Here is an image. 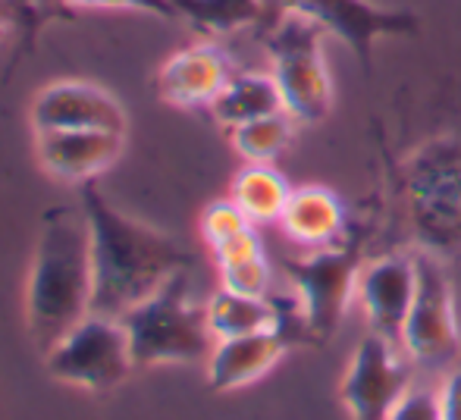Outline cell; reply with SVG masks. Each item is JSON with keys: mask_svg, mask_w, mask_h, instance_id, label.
<instances>
[{"mask_svg": "<svg viewBox=\"0 0 461 420\" xmlns=\"http://www.w3.org/2000/svg\"><path fill=\"white\" fill-rule=\"evenodd\" d=\"M230 79V57L204 41L183 48L160 67L158 92L173 107H211Z\"/></svg>", "mask_w": 461, "mask_h": 420, "instance_id": "obj_13", "label": "cell"}, {"mask_svg": "<svg viewBox=\"0 0 461 420\" xmlns=\"http://www.w3.org/2000/svg\"><path fill=\"white\" fill-rule=\"evenodd\" d=\"M289 195L292 185L270 164H249L232 179V201L242 208V213L255 226L279 223Z\"/></svg>", "mask_w": 461, "mask_h": 420, "instance_id": "obj_18", "label": "cell"}, {"mask_svg": "<svg viewBox=\"0 0 461 420\" xmlns=\"http://www.w3.org/2000/svg\"><path fill=\"white\" fill-rule=\"evenodd\" d=\"M289 282L295 289L298 320L314 339H330L342 326L358 289L361 264L352 251L321 248L289 264Z\"/></svg>", "mask_w": 461, "mask_h": 420, "instance_id": "obj_8", "label": "cell"}, {"mask_svg": "<svg viewBox=\"0 0 461 420\" xmlns=\"http://www.w3.org/2000/svg\"><path fill=\"white\" fill-rule=\"evenodd\" d=\"M207 311V326H211L213 339H236V335H251L264 333V329L283 326V314H279L276 301L270 299H255V295H239L230 289H220L211 295V301L204 305ZM289 333V329H285Z\"/></svg>", "mask_w": 461, "mask_h": 420, "instance_id": "obj_16", "label": "cell"}, {"mask_svg": "<svg viewBox=\"0 0 461 420\" xmlns=\"http://www.w3.org/2000/svg\"><path fill=\"white\" fill-rule=\"evenodd\" d=\"M69 4L97 6V10H141V13H154L160 19L176 16L170 0H69Z\"/></svg>", "mask_w": 461, "mask_h": 420, "instance_id": "obj_25", "label": "cell"}, {"mask_svg": "<svg viewBox=\"0 0 461 420\" xmlns=\"http://www.w3.org/2000/svg\"><path fill=\"white\" fill-rule=\"evenodd\" d=\"M50 377L82 386L88 392H110L135 371L129 333L122 320L88 314L76 329H69L48 354Z\"/></svg>", "mask_w": 461, "mask_h": 420, "instance_id": "obj_6", "label": "cell"}, {"mask_svg": "<svg viewBox=\"0 0 461 420\" xmlns=\"http://www.w3.org/2000/svg\"><path fill=\"white\" fill-rule=\"evenodd\" d=\"M295 139V120L285 110L232 129V147L249 164H274Z\"/></svg>", "mask_w": 461, "mask_h": 420, "instance_id": "obj_20", "label": "cell"}, {"mask_svg": "<svg viewBox=\"0 0 461 420\" xmlns=\"http://www.w3.org/2000/svg\"><path fill=\"white\" fill-rule=\"evenodd\" d=\"M220 280H223V289H230V292L270 299L274 270H270L267 255H255V257H245V261L223 264V267H220Z\"/></svg>", "mask_w": 461, "mask_h": 420, "instance_id": "obj_21", "label": "cell"}, {"mask_svg": "<svg viewBox=\"0 0 461 420\" xmlns=\"http://www.w3.org/2000/svg\"><path fill=\"white\" fill-rule=\"evenodd\" d=\"M285 348H289V333L283 326L220 339L207 358V383L217 392H232L258 383L279 364Z\"/></svg>", "mask_w": 461, "mask_h": 420, "instance_id": "obj_14", "label": "cell"}, {"mask_svg": "<svg viewBox=\"0 0 461 420\" xmlns=\"http://www.w3.org/2000/svg\"><path fill=\"white\" fill-rule=\"evenodd\" d=\"M414 292H418V261L405 255H386L361 267L355 301L367 317L370 333L399 342Z\"/></svg>", "mask_w": 461, "mask_h": 420, "instance_id": "obj_10", "label": "cell"}, {"mask_svg": "<svg viewBox=\"0 0 461 420\" xmlns=\"http://www.w3.org/2000/svg\"><path fill=\"white\" fill-rule=\"evenodd\" d=\"M414 261H418V292L408 308L399 345L414 361V367L449 371L461 348L452 282L430 255H414Z\"/></svg>", "mask_w": 461, "mask_h": 420, "instance_id": "obj_5", "label": "cell"}, {"mask_svg": "<svg viewBox=\"0 0 461 420\" xmlns=\"http://www.w3.org/2000/svg\"><path fill=\"white\" fill-rule=\"evenodd\" d=\"M255 255H264L261 236H258L255 226H249V229H242L239 236L226 238L223 245H217V248H213L217 267H223V264H232V261H245V257H255Z\"/></svg>", "mask_w": 461, "mask_h": 420, "instance_id": "obj_24", "label": "cell"}, {"mask_svg": "<svg viewBox=\"0 0 461 420\" xmlns=\"http://www.w3.org/2000/svg\"><path fill=\"white\" fill-rule=\"evenodd\" d=\"M135 367L207 361L217 345L207 311L188 299V270H179L158 292L122 317Z\"/></svg>", "mask_w": 461, "mask_h": 420, "instance_id": "obj_3", "label": "cell"}, {"mask_svg": "<svg viewBox=\"0 0 461 420\" xmlns=\"http://www.w3.org/2000/svg\"><path fill=\"white\" fill-rule=\"evenodd\" d=\"M414 386V361L399 342L367 333L348 358L339 398L352 420H386L399 398Z\"/></svg>", "mask_w": 461, "mask_h": 420, "instance_id": "obj_9", "label": "cell"}, {"mask_svg": "<svg viewBox=\"0 0 461 420\" xmlns=\"http://www.w3.org/2000/svg\"><path fill=\"white\" fill-rule=\"evenodd\" d=\"M386 420H443L439 417L437 389H430V386H411L399 398V405L386 415Z\"/></svg>", "mask_w": 461, "mask_h": 420, "instance_id": "obj_23", "label": "cell"}, {"mask_svg": "<svg viewBox=\"0 0 461 420\" xmlns=\"http://www.w3.org/2000/svg\"><path fill=\"white\" fill-rule=\"evenodd\" d=\"M321 25L302 16H279L267 35L270 76L283 107L302 126H317L333 110V76L323 54Z\"/></svg>", "mask_w": 461, "mask_h": 420, "instance_id": "obj_4", "label": "cell"}, {"mask_svg": "<svg viewBox=\"0 0 461 420\" xmlns=\"http://www.w3.org/2000/svg\"><path fill=\"white\" fill-rule=\"evenodd\" d=\"M439 417L443 420H461V367H449L443 383L437 386Z\"/></svg>", "mask_w": 461, "mask_h": 420, "instance_id": "obj_26", "label": "cell"}, {"mask_svg": "<svg viewBox=\"0 0 461 420\" xmlns=\"http://www.w3.org/2000/svg\"><path fill=\"white\" fill-rule=\"evenodd\" d=\"M213 116H217L220 126L236 129L245 126L251 120H261V116L279 113L283 107V94H279L274 76L264 73H242L232 76L226 82V88L217 94V101L211 104Z\"/></svg>", "mask_w": 461, "mask_h": 420, "instance_id": "obj_17", "label": "cell"}, {"mask_svg": "<svg viewBox=\"0 0 461 420\" xmlns=\"http://www.w3.org/2000/svg\"><path fill=\"white\" fill-rule=\"evenodd\" d=\"M279 226H283L285 238H292L302 248H333V242L346 229V208H342L339 195L323 185H298L285 201Z\"/></svg>", "mask_w": 461, "mask_h": 420, "instance_id": "obj_15", "label": "cell"}, {"mask_svg": "<svg viewBox=\"0 0 461 420\" xmlns=\"http://www.w3.org/2000/svg\"><path fill=\"white\" fill-rule=\"evenodd\" d=\"M92 286L88 217L82 204H57L41 217V236L25 286V320L38 352L48 354L92 314Z\"/></svg>", "mask_w": 461, "mask_h": 420, "instance_id": "obj_2", "label": "cell"}, {"mask_svg": "<svg viewBox=\"0 0 461 420\" xmlns=\"http://www.w3.org/2000/svg\"><path fill=\"white\" fill-rule=\"evenodd\" d=\"M267 13L279 16H302L321 25L327 35H336L365 69L374 63L376 38L414 35L418 16L405 6H383L374 0H264Z\"/></svg>", "mask_w": 461, "mask_h": 420, "instance_id": "obj_7", "label": "cell"}, {"mask_svg": "<svg viewBox=\"0 0 461 420\" xmlns=\"http://www.w3.org/2000/svg\"><path fill=\"white\" fill-rule=\"evenodd\" d=\"M35 132L50 129H104L126 135V110L120 101L92 82H54L32 104Z\"/></svg>", "mask_w": 461, "mask_h": 420, "instance_id": "obj_11", "label": "cell"}, {"mask_svg": "<svg viewBox=\"0 0 461 420\" xmlns=\"http://www.w3.org/2000/svg\"><path fill=\"white\" fill-rule=\"evenodd\" d=\"M249 226H255L249 217L242 213L236 201H213L211 208L201 213V236H204V242L211 245V248H217V245H223L226 238L239 236L242 229H249Z\"/></svg>", "mask_w": 461, "mask_h": 420, "instance_id": "obj_22", "label": "cell"}, {"mask_svg": "<svg viewBox=\"0 0 461 420\" xmlns=\"http://www.w3.org/2000/svg\"><path fill=\"white\" fill-rule=\"evenodd\" d=\"M82 210L92 229L95 317L122 320L179 270H188V255L176 238L116 210L92 183L82 189Z\"/></svg>", "mask_w": 461, "mask_h": 420, "instance_id": "obj_1", "label": "cell"}, {"mask_svg": "<svg viewBox=\"0 0 461 420\" xmlns=\"http://www.w3.org/2000/svg\"><path fill=\"white\" fill-rule=\"evenodd\" d=\"M176 16L204 35H230L270 16L264 0H170Z\"/></svg>", "mask_w": 461, "mask_h": 420, "instance_id": "obj_19", "label": "cell"}, {"mask_svg": "<svg viewBox=\"0 0 461 420\" xmlns=\"http://www.w3.org/2000/svg\"><path fill=\"white\" fill-rule=\"evenodd\" d=\"M122 154V135L104 129H50L38 132V160L63 183H92Z\"/></svg>", "mask_w": 461, "mask_h": 420, "instance_id": "obj_12", "label": "cell"}]
</instances>
